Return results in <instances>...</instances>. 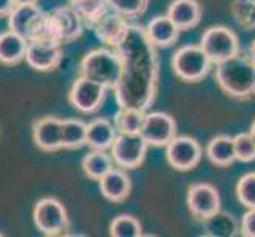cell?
Wrapping results in <instances>:
<instances>
[{"mask_svg":"<svg viewBox=\"0 0 255 237\" xmlns=\"http://www.w3.org/2000/svg\"><path fill=\"white\" fill-rule=\"evenodd\" d=\"M108 10L124 16L127 21L136 19L147 11L149 0H107Z\"/></svg>","mask_w":255,"mask_h":237,"instance_id":"obj_30","label":"cell"},{"mask_svg":"<svg viewBox=\"0 0 255 237\" xmlns=\"http://www.w3.org/2000/svg\"><path fill=\"white\" fill-rule=\"evenodd\" d=\"M122 60V73L114 87L119 108L147 111L152 106L159 87V54L149 41L144 27L128 24L126 40L116 48Z\"/></svg>","mask_w":255,"mask_h":237,"instance_id":"obj_1","label":"cell"},{"mask_svg":"<svg viewBox=\"0 0 255 237\" xmlns=\"http://www.w3.org/2000/svg\"><path fill=\"white\" fill-rule=\"evenodd\" d=\"M146 111L131 109V108H119V111L114 116V127L118 133L122 135H136L143 127Z\"/></svg>","mask_w":255,"mask_h":237,"instance_id":"obj_26","label":"cell"},{"mask_svg":"<svg viewBox=\"0 0 255 237\" xmlns=\"http://www.w3.org/2000/svg\"><path fill=\"white\" fill-rule=\"evenodd\" d=\"M165 147L166 161L173 169L181 172L195 169L201 161V157H203V149H201L200 143L190 136L176 135Z\"/></svg>","mask_w":255,"mask_h":237,"instance_id":"obj_11","label":"cell"},{"mask_svg":"<svg viewBox=\"0 0 255 237\" xmlns=\"http://www.w3.org/2000/svg\"><path fill=\"white\" fill-rule=\"evenodd\" d=\"M171 67L174 75L181 81L200 82L209 75L213 62L206 56V52L200 48V45H186L173 54Z\"/></svg>","mask_w":255,"mask_h":237,"instance_id":"obj_5","label":"cell"},{"mask_svg":"<svg viewBox=\"0 0 255 237\" xmlns=\"http://www.w3.org/2000/svg\"><path fill=\"white\" fill-rule=\"evenodd\" d=\"M214 79L228 96L251 100L255 96V64L249 54L238 52L232 59L216 65Z\"/></svg>","mask_w":255,"mask_h":237,"instance_id":"obj_2","label":"cell"},{"mask_svg":"<svg viewBox=\"0 0 255 237\" xmlns=\"http://www.w3.org/2000/svg\"><path fill=\"white\" fill-rule=\"evenodd\" d=\"M206 157L209 161L219 166V168H227L236 161L233 138L228 135H219L213 138L206 146Z\"/></svg>","mask_w":255,"mask_h":237,"instance_id":"obj_22","label":"cell"},{"mask_svg":"<svg viewBox=\"0 0 255 237\" xmlns=\"http://www.w3.org/2000/svg\"><path fill=\"white\" fill-rule=\"evenodd\" d=\"M122 73V60L116 49L97 48L89 51L80 62V76H86L102 84L107 89H114Z\"/></svg>","mask_w":255,"mask_h":237,"instance_id":"obj_3","label":"cell"},{"mask_svg":"<svg viewBox=\"0 0 255 237\" xmlns=\"http://www.w3.org/2000/svg\"><path fill=\"white\" fill-rule=\"evenodd\" d=\"M107 90V87L92 81V79L78 76L68 90V101L81 114H94L103 106Z\"/></svg>","mask_w":255,"mask_h":237,"instance_id":"obj_10","label":"cell"},{"mask_svg":"<svg viewBox=\"0 0 255 237\" xmlns=\"http://www.w3.org/2000/svg\"><path fill=\"white\" fill-rule=\"evenodd\" d=\"M118 136V130L110 119H95L87 124L86 146L91 151H108Z\"/></svg>","mask_w":255,"mask_h":237,"instance_id":"obj_20","label":"cell"},{"mask_svg":"<svg viewBox=\"0 0 255 237\" xmlns=\"http://www.w3.org/2000/svg\"><path fill=\"white\" fill-rule=\"evenodd\" d=\"M62 57H64L62 45L52 41L48 37H43L27 43L24 60L35 72L48 73V72H54L60 65Z\"/></svg>","mask_w":255,"mask_h":237,"instance_id":"obj_12","label":"cell"},{"mask_svg":"<svg viewBox=\"0 0 255 237\" xmlns=\"http://www.w3.org/2000/svg\"><path fill=\"white\" fill-rule=\"evenodd\" d=\"M249 135H251V138L254 139V143H255V120L252 122V125H251V130H249Z\"/></svg>","mask_w":255,"mask_h":237,"instance_id":"obj_37","label":"cell"},{"mask_svg":"<svg viewBox=\"0 0 255 237\" xmlns=\"http://www.w3.org/2000/svg\"><path fill=\"white\" fill-rule=\"evenodd\" d=\"M33 143L43 152L62 151V120L57 117H41L33 122Z\"/></svg>","mask_w":255,"mask_h":237,"instance_id":"obj_16","label":"cell"},{"mask_svg":"<svg viewBox=\"0 0 255 237\" xmlns=\"http://www.w3.org/2000/svg\"><path fill=\"white\" fill-rule=\"evenodd\" d=\"M14 5V0H0V17H8Z\"/></svg>","mask_w":255,"mask_h":237,"instance_id":"obj_34","label":"cell"},{"mask_svg":"<svg viewBox=\"0 0 255 237\" xmlns=\"http://www.w3.org/2000/svg\"><path fill=\"white\" fill-rule=\"evenodd\" d=\"M143 234L141 223L136 217L122 214L113 218L110 223V236L111 237H139Z\"/></svg>","mask_w":255,"mask_h":237,"instance_id":"obj_28","label":"cell"},{"mask_svg":"<svg viewBox=\"0 0 255 237\" xmlns=\"http://www.w3.org/2000/svg\"><path fill=\"white\" fill-rule=\"evenodd\" d=\"M68 5L78 11L86 25H91L108 11L107 0H68Z\"/></svg>","mask_w":255,"mask_h":237,"instance_id":"obj_27","label":"cell"},{"mask_svg":"<svg viewBox=\"0 0 255 237\" xmlns=\"http://www.w3.org/2000/svg\"><path fill=\"white\" fill-rule=\"evenodd\" d=\"M84 21L70 5H60L46 13V37L59 45H68L81 38Z\"/></svg>","mask_w":255,"mask_h":237,"instance_id":"obj_4","label":"cell"},{"mask_svg":"<svg viewBox=\"0 0 255 237\" xmlns=\"http://www.w3.org/2000/svg\"><path fill=\"white\" fill-rule=\"evenodd\" d=\"M236 198L244 207L255 209V171L244 174L238 180V183H236Z\"/></svg>","mask_w":255,"mask_h":237,"instance_id":"obj_31","label":"cell"},{"mask_svg":"<svg viewBox=\"0 0 255 237\" xmlns=\"http://www.w3.org/2000/svg\"><path fill=\"white\" fill-rule=\"evenodd\" d=\"M230 14L244 30L255 29V0H232Z\"/></svg>","mask_w":255,"mask_h":237,"instance_id":"obj_29","label":"cell"},{"mask_svg":"<svg viewBox=\"0 0 255 237\" xmlns=\"http://www.w3.org/2000/svg\"><path fill=\"white\" fill-rule=\"evenodd\" d=\"M35 228L45 236H64L70 230V218L65 206L56 198H43L33 207Z\"/></svg>","mask_w":255,"mask_h":237,"instance_id":"obj_8","label":"cell"},{"mask_svg":"<svg viewBox=\"0 0 255 237\" xmlns=\"http://www.w3.org/2000/svg\"><path fill=\"white\" fill-rule=\"evenodd\" d=\"M149 144L141 135H122L118 133L113 146L110 147L114 164L122 169H136L144 163Z\"/></svg>","mask_w":255,"mask_h":237,"instance_id":"obj_9","label":"cell"},{"mask_svg":"<svg viewBox=\"0 0 255 237\" xmlns=\"http://www.w3.org/2000/svg\"><path fill=\"white\" fill-rule=\"evenodd\" d=\"M128 21L124 16L108 10L92 24L95 37L108 48L116 49L128 33Z\"/></svg>","mask_w":255,"mask_h":237,"instance_id":"obj_15","label":"cell"},{"mask_svg":"<svg viewBox=\"0 0 255 237\" xmlns=\"http://www.w3.org/2000/svg\"><path fill=\"white\" fill-rule=\"evenodd\" d=\"M16 5H22V3H38V0H14Z\"/></svg>","mask_w":255,"mask_h":237,"instance_id":"obj_36","label":"cell"},{"mask_svg":"<svg viewBox=\"0 0 255 237\" xmlns=\"http://www.w3.org/2000/svg\"><path fill=\"white\" fill-rule=\"evenodd\" d=\"M203 225L206 231L205 234L213 237H232L240 231L238 222L230 214L222 212V210H219L213 217H209L208 220L203 222Z\"/></svg>","mask_w":255,"mask_h":237,"instance_id":"obj_24","label":"cell"},{"mask_svg":"<svg viewBox=\"0 0 255 237\" xmlns=\"http://www.w3.org/2000/svg\"><path fill=\"white\" fill-rule=\"evenodd\" d=\"M86 130L87 124L81 119L62 120V149L76 151L86 146Z\"/></svg>","mask_w":255,"mask_h":237,"instance_id":"obj_25","label":"cell"},{"mask_svg":"<svg viewBox=\"0 0 255 237\" xmlns=\"http://www.w3.org/2000/svg\"><path fill=\"white\" fill-rule=\"evenodd\" d=\"M201 5L198 0H173L166 16L176 24L179 30H190L201 21Z\"/></svg>","mask_w":255,"mask_h":237,"instance_id":"obj_18","label":"cell"},{"mask_svg":"<svg viewBox=\"0 0 255 237\" xmlns=\"http://www.w3.org/2000/svg\"><path fill=\"white\" fill-rule=\"evenodd\" d=\"M187 207L195 220L203 223L221 210V196L211 183H192L187 190Z\"/></svg>","mask_w":255,"mask_h":237,"instance_id":"obj_13","label":"cell"},{"mask_svg":"<svg viewBox=\"0 0 255 237\" xmlns=\"http://www.w3.org/2000/svg\"><path fill=\"white\" fill-rule=\"evenodd\" d=\"M240 233L244 237H255V209H248L243 215Z\"/></svg>","mask_w":255,"mask_h":237,"instance_id":"obj_33","label":"cell"},{"mask_svg":"<svg viewBox=\"0 0 255 237\" xmlns=\"http://www.w3.org/2000/svg\"><path fill=\"white\" fill-rule=\"evenodd\" d=\"M149 41L155 48H170L179 38L181 30L166 14H160L152 17L144 27Z\"/></svg>","mask_w":255,"mask_h":237,"instance_id":"obj_19","label":"cell"},{"mask_svg":"<svg viewBox=\"0 0 255 237\" xmlns=\"http://www.w3.org/2000/svg\"><path fill=\"white\" fill-rule=\"evenodd\" d=\"M200 48L206 52L213 65L222 64L241 52L238 35L225 25H211V27H208L201 35Z\"/></svg>","mask_w":255,"mask_h":237,"instance_id":"obj_6","label":"cell"},{"mask_svg":"<svg viewBox=\"0 0 255 237\" xmlns=\"http://www.w3.org/2000/svg\"><path fill=\"white\" fill-rule=\"evenodd\" d=\"M8 29L27 41L46 37V11H43L38 3L14 5L8 14Z\"/></svg>","mask_w":255,"mask_h":237,"instance_id":"obj_7","label":"cell"},{"mask_svg":"<svg viewBox=\"0 0 255 237\" xmlns=\"http://www.w3.org/2000/svg\"><path fill=\"white\" fill-rule=\"evenodd\" d=\"M248 54H249V57H251L252 62L255 64V40L251 43V46H249V52H248Z\"/></svg>","mask_w":255,"mask_h":237,"instance_id":"obj_35","label":"cell"},{"mask_svg":"<svg viewBox=\"0 0 255 237\" xmlns=\"http://www.w3.org/2000/svg\"><path fill=\"white\" fill-rule=\"evenodd\" d=\"M27 40L8 29L0 33V64L5 67H14L24 62Z\"/></svg>","mask_w":255,"mask_h":237,"instance_id":"obj_21","label":"cell"},{"mask_svg":"<svg viewBox=\"0 0 255 237\" xmlns=\"http://www.w3.org/2000/svg\"><path fill=\"white\" fill-rule=\"evenodd\" d=\"M139 135L149 146L165 147L176 136V120L162 111L146 112Z\"/></svg>","mask_w":255,"mask_h":237,"instance_id":"obj_14","label":"cell"},{"mask_svg":"<svg viewBox=\"0 0 255 237\" xmlns=\"http://www.w3.org/2000/svg\"><path fill=\"white\" fill-rule=\"evenodd\" d=\"M0 236H2V233H0Z\"/></svg>","mask_w":255,"mask_h":237,"instance_id":"obj_38","label":"cell"},{"mask_svg":"<svg viewBox=\"0 0 255 237\" xmlns=\"http://www.w3.org/2000/svg\"><path fill=\"white\" fill-rule=\"evenodd\" d=\"M81 168L84 174L92 180H100L105 174L114 168V161L107 151H91L84 155L81 161Z\"/></svg>","mask_w":255,"mask_h":237,"instance_id":"obj_23","label":"cell"},{"mask_svg":"<svg viewBox=\"0 0 255 237\" xmlns=\"http://www.w3.org/2000/svg\"><path fill=\"white\" fill-rule=\"evenodd\" d=\"M233 147L236 161L251 163L255 160V143L249 133H240L233 136Z\"/></svg>","mask_w":255,"mask_h":237,"instance_id":"obj_32","label":"cell"},{"mask_svg":"<svg viewBox=\"0 0 255 237\" xmlns=\"http://www.w3.org/2000/svg\"><path fill=\"white\" fill-rule=\"evenodd\" d=\"M102 196L114 204H121L130 196L131 179L126 169L113 168L99 180Z\"/></svg>","mask_w":255,"mask_h":237,"instance_id":"obj_17","label":"cell"}]
</instances>
